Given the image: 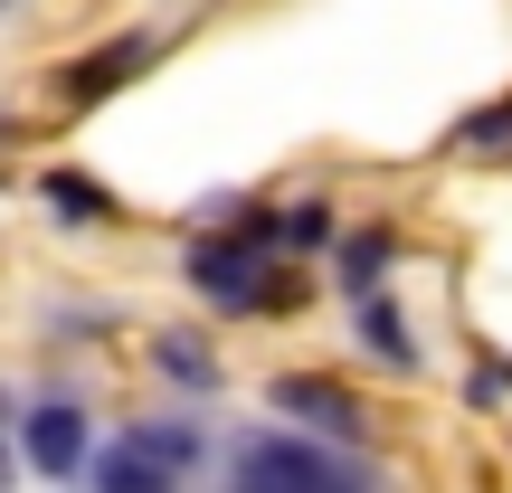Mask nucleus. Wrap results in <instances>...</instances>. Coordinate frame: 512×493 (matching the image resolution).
Segmentation results:
<instances>
[{
	"instance_id": "1",
	"label": "nucleus",
	"mask_w": 512,
	"mask_h": 493,
	"mask_svg": "<svg viewBox=\"0 0 512 493\" xmlns=\"http://www.w3.org/2000/svg\"><path fill=\"white\" fill-rule=\"evenodd\" d=\"M266 247H285V238H275V219L256 209L238 238H200L190 247V285H200L219 313H294L304 304V275L266 266Z\"/></svg>"
},
{
	"instance_id": "2",
	"label": "nucleus",
	"mask_w": 512,
	"mask_h": 493,
	"mask_svg": "<svg viewBox=\"0 0 512 493\" xmlns=\"http://www.w3.org/2000/svg\"><path fill=\"white\" fill-rule=\"evenodd\" d=\"M238 484H256V493H275V484L332 493V484H361V456H323V446H304V437H247L238 446Z\"/></svg>"
},
{
	"instance_id": "3",
	"label": "nucleus",
	"mask_w": 512,
	"mask_h": 493,
	"mask_svg": "<svg viewBox=\"0 0 512 493\" xmlns=\"http://www.w3.org/2000/svg\"><path fill=\"white\" fill-rule=\"evenodd\" d=\"M266 408H275V418H294V427H313V437H342V446L370 427V408L351 399L342 380H323V370H275Z\"/></svg>"
},
{
	"instance_id": "4",
	"label": "nucleus",
	"mask_w": 512,
	"mask_h": 493,
	"mask_svg": "<svg viewBox=\"0 0 512 493\" xmlns=\"http://www.w3.org/2000/svg\"><path fill=\"white\" fill-rule=\"evenodd\" d=\"M152 57H162V38H152V29H124V38H105V48L67 57V67H57V95H67V105H105V95L133 86Z\"/></svg>"
},
{
	"instance_id": "5",
	"label": "nucleus",
	"mask_w": 512,
	"mask_h": 493,
	"mask_svg": "<svg viewBox=\"0 0 512 493\" xmlns=\"http://www.w3.org/2000/svg\"><path fill=\"white\" fill-rule=\"evenodd\" d=\"M19 456H29V475H86V408L76 399H48V408H29V418H19Z\"/></svg>"
},
{
	"instance_id": "6",
	"label": "nucleus",
	"mask_w": 512,
	"mask_h": 493,
	"mask_svg": "<svg viewBox=\"0 0 512 493\" xmlns=\"http://www.w3.org/2000/svg\"><path fill=\"white\" fill-rule=\"evenodd\" d=\"M351 323H361V351H370L380 370H418V332H408V313L389 304L380 285H370V294H351Z\"/></svg>"
},
{
	"instance_id": "7",
	"label": "nucleus",
	"mask_w": 512,
	"mask_h": 493,
	"mask_svg": "<svg viewBox=\"0 0 512 493\" xmlns=\"http://www.w3.org/2000/svg\"><path fill=\"white\" fill-rule=\"evenodd\" d=\"M86 475L105 484V493H162V484H171V465H162V456H143V446L124 437V446H114V456H95Z\"/></svg>"
},
{
	"instance_id": "8",
	"label": "nucleus",
	"mask_w": 512,
	"mask_h": 493,
	"mask_svg": "<svg viewBox=\"0 0 512 493\" xmlns=\"http://www.w3.org/2000/svg\"><path fill=\"white\" fill-rule=\"evenodd\" d=\"M389 275V228H351L342 238V294H370Z\"/></svg>"
},
{
	"instance_id": "9",
	"label": "nucleus",
	"mask_w": 512,
	"mask_h": 493,
	"mask_svg": "<svg viewBox=\"0 0 512 493\" xmlns=\"http://www.w3.org/2000/svg\"><path fill=\"white\" fill-rule=\"evenodd\" d=\"M38 190H48V209H57V219H76V228H95V219H105V190H95L86 171H48Z\"/></svg>"
},
{
	"instance_id": "10",
	"label": "nucleus",
	"mask_w": 512,
	"mask_h": 493,
	"mask_svg": "<svg viewBox=\"0 0 512 493\" xmlns=\"http://www.w3.org/2000/svg\"><path fill=\"white\" fill-rule=\"evenodd\" d=\"M152 361H162L181 389H219V361H209V351L190 342V332H162V342H152Z\"/></svg>"
},
{
	"instance_id": "11",
	"label": "nucleus",
	"mask_w": 512,
	"mask_h": 493,
	"mask_svg": "<svg viewBox=\"0 0 512 493\" xmlns=\"http://www.w3.org/2000/svg\"><path fill=\"white\" fill-rule=\"evenodd\" d=\"M133 446H143V456H162V465H171V475H190V465H200V456H209V446H200V437H190V427H133Z\"/></svg>"
},
{
	"instance_id": "12",
	"label": "nucleus",
	"mask_w": 512,
	"mask_h": 493,
	"mask_svg": "<svg viewBox=\"0 0 512 493\" xmlns=\"http://www.w3.org/2000/svg\"><path fill=\"white\" fill-rule=\"evenodd\" d=\"M456 143H465V152H494V143H512V105H484L475 124H456Z\"/></svg>"
},
{
	"instance_id": "13",
	"label": "nucleus",
	"mask_w": 512,
	"mask_h": 493,
	"mask_svg": "<svg viewBox=\"0 0 512 493\" xmlns=\"http://www.w3.org/2000/svg\"><path fill=\"white\" fill-rule=\"evenodd\" d=\"M275 238H285V247H323V238H332V219L304 200V209H285V219H275Z\"/></svg>"
},
{
	"instance_id": "14",
	"label": "nucleus",
	"mask_w": 512,
	"mask_h": 493,
	"mask_svg": "<svg viewBox=\"0 0 512 493\" xmlns=\"http://www.w3.org/2000/svg\"><path fill=\"white\" fill-rule=\"evenodd\" d=\"M0 418H10V399H0ZM10 465H29V456H10V446H0V484H10Z\"/></svg>"
}]
</instances>
